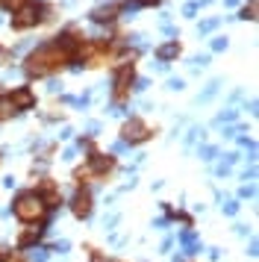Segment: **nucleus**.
<instances>
[{"mask_svg": "<svg viewBox=\"0 0 259 262\" xmlns=\"http://www.w3.org/2000/svg\"><path fill=\"white\" fill-rule=\"evenodd\" d=\"M6 97H9V103H12L15 112H24V109L35 106V92L30 89V85H18V89H12Z\"/></svg>", "mask_w": 259, "mask_h": 262, "instance_id": "9", "label": "nucleus"}, {"mask_svg": "<svg viewBox=\"0 0 259 262\" xmlns=\"http://www.w3.org/2000/svg\"><path fill=\"white\" fill-rule=\"evenodd\" d=\"M35 194L45 201V206L47 209H56V206H62V191H59V186H56V180H50V177H45L38 186H35Z\"/></svg>", "mask_w": 259, "mask_h": 262, "instance_id": "7", "label": "nucleus"}, {"mask_svg": "<svg viewBox=\"0 0 259 262\" xmlns=\"http://www.w3.org/2000/svg\"><path fill=\"white\" fill-rule=\"evenodd\" d=\"M121 139H124V144H144L147 139H153V130L141 118H130L121 130Z\"/></svg>", "mask_w": 259, "mask_h": 262, "instance_id": "5", "label": "nucleus"}, {"mask_svg": "<svg viewBox=\"0 0 259 262\" xmlns=\"http://www.w3.org/2000/svg\"><path fill=\"white\" fill-rule=\"evenodd\" d=\"M180 56V41H168V45H162V48H156V59L159 62H171Z\"/></svg>", "mask_w": 259, "mask_h": 262, "instance_id": "11", "label": "nucleus"}, {"mask_svg": "<svg viewBox=\"0 0 259 262\" xmlns=\"http://www.w3.org/2000/svg\"><path fill=\"white\" fill-rule=\"evenodd\" d=\"M121 9H124V3H106V6H97V9H92V21L94 24H112L118 15H121Z\"/></svg>", "mask_w": 259, "mask_h": 262, "instance_id": "10", "label": "nucleus"}, {"mask_svg": "<svg viewBox=\"0 0 259 262\" xmlns=\"http://www.w3.org/2000/svg\"><path fill=\"white\" fill-rule=\"evenodd\" d=\"M133 74H136L133 62H121V65L115 68V77H112V100H115V103H124V100L130 97Z\"/></svg>", "mask_w": 259, "mask_h": 262, "instance_id": "4", "label": "nucleus"}, {"mask_svg": "<svg viewBox=\"0 0 259 262\" xmlns=\"http://www.w3.org/2000/svg\"><path fill=\"white\" fill-rule=\"evenodd\" d=\"M242 18H247V21H253V18H256V3H250V6H245V9H242Z\"/></svg>", "mask_w": 259, "mask_h": 262, "instance_id": "13", "label": "nucleus"}, {"mask_svg": "<svg viewBox=\"0 0 259 262\" xmlns=\"http://www.w3.org/2000/svg\"><path fill=\"white\" fill-rule=\"evenodd\" d=\"M53 12V6L47 3H38V0H24L18 9H12V30H30V27L45 24Z\"/></svg>", "mask_w": 259, "mask_h": 262, "instance_id": "2", "label": "nucleus"}, {"mask_svg": "<svg viewBox=\"0 0 259 262\" xmlns=\"http://www.w3.org/2000/svg\"><path fill=\"white\" fill-rule=\"evenodd\" d=\"M12 112H15V109H12L9 97H6V95H0V121H6V118L12 115Z\"/></svg>", "mask_w": 259, "mask_h": 262, "instance_id": "12", "label": "nucleus"}, {"mask_svg": "<svg viewBox=\"0 0 259 262\" xmlns=\"http://www.w3.org/2000/svg\"><path fill=\"white\" fill-rule=\"evenodd\" d=\"M68 62V56L56 48V45H41L38 50H33L27 62H24V71L30 80H38V77H50L53 71H59L62 65Z\"/></svg>", "mask_w": 259, "mask_h": 262, "instance_id": "1", "label": "nucleus"}, {"mask_svg": "<svg viewBox=\"0 0 259 262\" xmlns=\"http://www.w3.org/2000/svg\"><path fill=\"white\" fill-rule=\"evenodd\" d=\"M106 262H124V259H106Z\"/></svg>", "mask_w": 259, "mask_h": 262, "instance_id": "14", "label": "nucleus"}, {"mask_svg": "<svg viewBox=\"0 0 259 262\" xmlns=\"http://www.w3.org/2000/svg\"><path fill=\"white\" fill-rule=\"evenodd\" d=\"M12 215H15L18 221H24V224H35V221H45L47 206H45V201L35 194V189H30V191H21V194L12 201Z\"/></svg>", "mask_w": 259, "mask_h": 262, "instance_id": "3", "label": "nucleus"}, {"mask_svg": "<svg viewBox=\"0 0 259 262\" xmlns=\"http://www.w3.org/2000/svg\"><path fill=\"white\" fill-rule=\"evenodd\" d=\"M85 168H89V174H92V177L106 180V177H109V174H112V171L118 168V162H115V156L92 150V154H89V162H85Z\"/></svg>", "mask_w": 259, "mask_h": 262, "instance_id": "6", "label": "nucleus"}, {"mask_svg": "<svg viewBox=\"0 0 259 262\" xmlns=\"http://www.w3.org/2000/svg\"><path fill=\"white\" fill-rule=\"evenodd\" d=\"M92 209H94L92 191H89V189H77V191H74V198H71V212H74V218L85 221V218L92 215Z\"/></svg>", "mask_w": 259, "mask_h": 262, "instance_id": "8", "label": "nucleus"}]
</instances>
